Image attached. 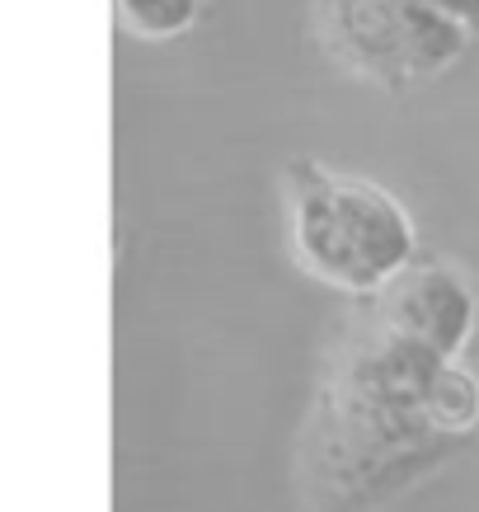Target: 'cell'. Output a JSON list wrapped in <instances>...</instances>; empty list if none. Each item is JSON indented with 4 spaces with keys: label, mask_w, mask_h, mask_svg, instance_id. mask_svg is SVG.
<instances>
[{
    "label": "cell",
    "mask_w": 479,
    "mask_h": 512,
    "mask_svg": "<svg viewBox=\"0 0 479 512\" xmlns=\"http://www.w3.org/2000/svg\"><path fill=\"white\" fill-rule=\"evenodd\" d=\"M287 245L306 278L367 301L418 259V226L386 184L334 170L320 156L282 165Z\"/></svg>",
    "instance_id": "7a4b0ae2"
},
{
    "label": "cell",
    "mask_w": 479,
    "mask_h": 512,
    "mask_svg": "<svg viewBox=\"0 0 479 512\" xmlns=\"http://www.w3.org/2000/svg\"><path fill=\"white\" fill-rule=\"evenodd\" d=\"M113 15L137 43H174L198 29L202 0H113Z\"/></svg>",
    "instance_id": "8992f818"
},
{
    "label": "cell",
    "mask_w": 479,
    "mask_h": 512,
    "mask_svg": "<svg viewBox=\"0 0 479 512\" xmlns=\"http://www.w3.org/2000/svg\"><path fill=\"white\" fill-rule=\"evenodd\" d=\"M428 419L437 433L465 437L479 428V376L465 367L461 357H442L433 381H428Z\"/></svg>",
    "instance_id": "5b68a950"
},
{
    "label": "cell",
    "mask_w": 479,
    "mask_h": 512,
    "mask_svg": "<svg viewBox=\"0 0 479 512\" xmlns=\"http://www.w3.org/2000/svg\"><path fill=\"white\" fill-rule=\"evenodd\" d=\"M433 10H442L451 24H461L470 38H479V0H433Z\"/></svg>",
    "instance_id": "52a82bcc"
},
{
    "label": "cell",
    "mask_w": 479,
    "mask_h": 512,
    "mask_svg": "<svg viewBox=\"0 0 479 512\" xmlns=\"http://www.w3.org/2000/svg\"><path fill=\"white\" fill-rule=\"evenodd\" d=\"M442 353L404 339L357 301L325 353L296 437V489L310 512H376L442 470L456 437L428 419Z\"/></svg>",
    "instance_id": "6da1fadb"
},
{
    "label": "cell",
    "mask_w": 479,
    "mask_h": 512,
    "mask_svg": "<svg viewBox=\"0 0 479 512\" xmlns=\"http://www.w3.org/2000/svg\"><path fill=\"white\" fill-rule=\"evenodd\" d=\"M315 38L339 71L386 94L437 80L470 43L433 0H315Z\"/></svg>",
    "instance_id": "3957f363"
},
{
    "label": "cell",
    "mask_w": 479,
    "mask_h": 512,
    "mask_svg": "<svg viewBox=\"0 0 479 512\" xmlns=\"http://www.w3.org/2000/svg\"><path fill=\"white\" fill-rule=\"evenodd\" d=\"M371 315L404 339L423 343L442 357H461L479 325V292L456 259H414L376 296H367Z\"/></svg>",
    "instance_id": "277c9868"
}]
</instances>
